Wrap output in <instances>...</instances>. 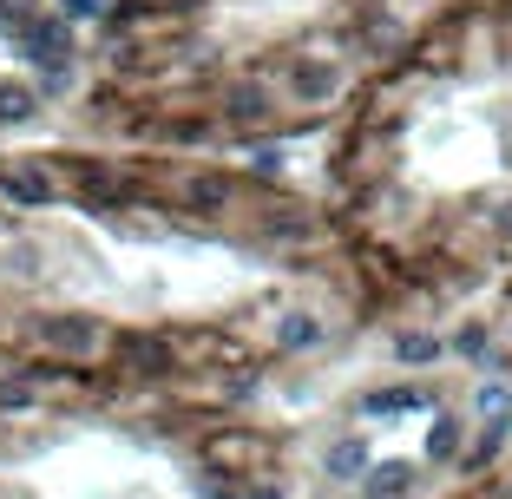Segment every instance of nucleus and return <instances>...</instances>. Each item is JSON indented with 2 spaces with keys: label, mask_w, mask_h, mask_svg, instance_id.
Wrapping results in <instances>:
<instances>
[{
  "label": "nucleus",
  "mask_w": 512,
  "mask_h": 499,
  "mask_svg": "<svg viewBox=\"0 0 512 499\" xmlns=\"http://www.w3.org/2000/svg\"><path fill=\"white\" fill-rule=\"evenodd\" d=\"M112 362H119L125 375H138V381H165V375H178V348H171L165 335L132 329V335H119V342H112Z\"/></svg>",
  "instance_id": "1"
},
{
  "label": "nucleus",
  "mask_w": 512,
  "mask_h": 499,
  "mask_svg": "<svg viewBox=\"0 0 512 499\" xmlns=\"http://www.w3.org/2000/svg\"><path fill=\"white\" fill-rule=\"evenodd\" d=\"M33 335H40L53 355H66V362H86V355L106 348V335H99V322H92V316H40V322H33Z\"/></svg>",
  "instance_id": "2"
},
{
  "label": "nucleus",
  "mask_w": 512,
  "mask_h": 499,
  "mask_svg": "<svg viewBox=\"0 0 512 499\" xmlns=\"http://www.w3.org/2000/svg\"><path fill=\"white\" fill-rule=\"evenodd\" d=\"M20 53H27L33 66H46V73H66V66H73V27H66V14H40L20 33Z\"/></svg>",
  "instance_id": "3"
},
{
  "label": "nucleus",
  "mask_w": 512,
  "mask_h": 499,
  "mask_svg": "<svg viewBox=\"0 0 512 499\" xmlns=\"http://www.w3.org/2000/svg\"><path fill=\"white\" fill-rule=\"evenodd\" d=\"M0 191L14 197V204H53V197H60V178H53L40 158H14V165H0Z\"/></svg>",
  "instance_id": "4"
},
{
  "label": "nucleus",
  "mask_w": 512,
  "mask_h": 499,
  "mask_svg": "<svg viewBox=\"0 0 512 499\" xmlns=\"http://www.w3.org/2000/svg\"><path fill=\"white\" fill-rule=\"evenodd\" d=\"M289 92H296L302 106H322V99L342 92V66L335 60H296L289 66Z\"/></svg>",
  "instance_id": "5"
},
{
  "label": "nucleus",
  "mask_w": 512,
  "mask_h": 499,
  "mask_svg": "<svg viewBox=\"0 0 512 499\" xmlns=\"http://www.w3.org/2000/svg\"><path fill=\"white\" fill-rule=\"evenodd\" d=\"M270 112H276V92L263 86V79H230L224 86V119L256 125V119H270Z\"/></svg>",
  "instance_id": "6"
},
{
  "label": "nucleus",
  "mask_w": 512,
  "mask_h": 499,
  "mask_svg": "<svg viewBox=\"0 0 512 499\" xmlns=\"http://www.w3.org/2000/svg\"><path fill=\"white\" fill-rule=\"evenodd\" d=\"M230 191H237V184H230L224 171H191V178H184V204H191V211H224Z\"/></svg>",
  "instance_id": "7"
},
{
  "label": "nucleus",
  "mask_w": 512,
  "mask_h": 499,
  "mask_svg": "<svg viewBox=\"0 0 512 499\" xmlns=\"http://www.w3.org/2000/svg\"><path fill=\"white\" fill-rule=\"evenodd\" d=\"M316 342H322V322H316V316L289 309V316L276 322V348H289V355H302V348H316Z\"/></svg>",
  "instance_id": "8"
},
{
  "label": "nucleus",
  "mask_w": 512,
  "mask_h": 499,
  "mask_svg": "<svg viewBox=\"0 0 512 499\" xmlns=\"http://www.w3.org/2000/svg\"><path fill=\"white\" fill-rule=\"evenodd\" d=\"M407 486H414V467H407V460H388V467L368 473V499H401Z\"/></svg>",
  "instance_id": "9"
},
{
  "label": "nucleus",
  "mask_w": 512,
  "mask_h": 499,
  "mask_svg": "<svg viewBox=\"0 0 512 499\" xmlns=\"http://www.w3.org/2000/svg\"><path fill=\"white\" fill-rule=\"evenodd\" d=\"M355 473H368V447L362 440H335L329 447V480H355Z\"/></svg>",
  "instance_id": "10"
},
{
  "label": "nucleus",
  "mask_w": 512,
  "mask_h": 499,
  "mask_svg": "<svg viewBox=\"0 0 512 499\" xmlns=\"http://www.w3.org/2000/svg\"><path fill=\"white\" fill-rule=\"evenodd\" d=\"M40 112V92L33 86H0V125H20Z\"/></svg>",
  "instance_id": "11"
},
{
  "label": "nucleus",
  "mask_w": 512,
  "mask_h": 499,
  "mask_svg": "<svg viewBox=\"0 0 512 499\" xmlns=\"http://www.w3.org/2000/svg\"><path fill=\"white\" fill-rule=\"evenodd\" d=\"M362 408L368 414H407V408H421V388H381V394H368Z\"/></svg>",
  "instance_id": "12"
},
{
  "label": "nucleus",
  "mask_w": 512,
  "mask_h": 499,
  "mask_svg": "<svg viewBox=\"0 0 512 499\" xmlns=\"http://www.w3.org/2000/svg\"><path fill=\"white\" fill-rule=\"evenodd\" d=\"M427 454H434V460H453V454H460V421H453V414H440V421H434Z\"/></svg>",
  "instance_id": "13"
},
{
  "label": "nucleus",
  "mask_w": 512,
  "mask_h": 499,
  "mask_svg": "<svg viewBox=\"0 0 512 499\" xmlns=\"http://www.w3.org/2000/svg\"><path fill=\"white\" fill-rule=\"evenodd\" d=\"M394 348H401V362H414V368H421V362H434V355H440V342H434V335H401Z\"/></svg>",
  "instance_id": "14"
},
{
  "label": "nucleus",
  "mask_w": 512,
  "mask_h": 499,
  "mask_svg": "<svg viewBox=\"0 0 512 499\" xmlns=\"http://www.w3.org/2000/svg\"><path fill=\"white\" fill-rule=\"evenodd\" d=\"M499 440H506V421H493V427H486L480 440H473V454H467V467H486V460L499 454Z\"/></svg>",
  "instance_id": "15"
},
{
  "label": "nucleus",
  "mask_w": 512,
  "mask_h": 499,
  "mask_svg": "<svg viewBox=\"0 0 512 499\" xmlns=\"http://www.w3.org/2000/svg\"><path fill=\"white\" fill-rule=\"evenodd\" d=\"M14 408H33V388L7 375V381H0V414H14Z\"/></svg>",
  "instance_id": "16"
},
{
  "label": "nucleus",
  "mask_w": 512,
  "mask_h": 499,
  "mask_svg": "<svg viewBox=\"0 0 512 499\" xmlns=\"http://www.w3.org/2000/svg\"><path fill=\"white\" fill-rule=\"evenodd\" d=\"M250 165H256V178H276V171H283V145H263Z\"/></svg>",
  "instance_id": "17"
},
{
  "label": "nucleus",
  "mask_w": 512,
  "mask_h": 499,
  "mask_svg": "<svg viewBox=\"0 0 512 499\" xmlns=\"http://www.w3.org/2000/svg\"><path fill=\"white\" fill-rule=\"evenodd\" d=\"M60 14L66 20H92V14H106V0H60Z\"/></svg>",
  "instance_id": "18"
},
{
  "label": "nucleus",
  "mask_w": 512,
  "mask_h": 499,
  "mask_svg": "<svg viewBox=\"0 0 512 499\" xmlns=\"http://www.w3.org/2000/svg\"><path fill=\"white\" fill-rule=\"evenodd\" d=\"M460 355H473V362H480V355H486V329H467V335H460Z\"/></svg>",
  "instance_id": "19"
},
{
  "label": "nucleus",
  "mask_w": 512,
  "mask_h": 499,
  "mask_svg": "<svg viewBox=\"0 0 512 499\" xmlns=\"http://www.w3.org/2000/svg\"><path fill=\"white\" fill-rule=\"evenodd\" d=\"M243 499H283V486H270V480H263V486H250Z\"/></svg>",
  "instance_id": "20"
},
{
  "label": "nucleus",
  "mask_w": 512,
  "mask_h": 499,
  "mask_svg": "<svg viewBox=\"0 0 512 499\" xmlns=\"http://www.w3.org/2000/svg\"><path fill=\"white\" fill-rule=\"evenodd\" d=\"M171 7H191V0H171Z\"/></svg>",
  "instance_id": "21"
},
{
  "label": "nucleus",
  "mask_w": 512,
  "mask_h": 499,
  "mask_svg": "<svg viewBox=\"0 0 512 499\" xmlns=\"http://www.w3.org/2000/svg\"><path fill=\"white\" fill-rule=\"evenodd\" d=\"M506 493H512V486H506Z\"/></svg>",
  "instance_id": "22"
}]
</instances>
